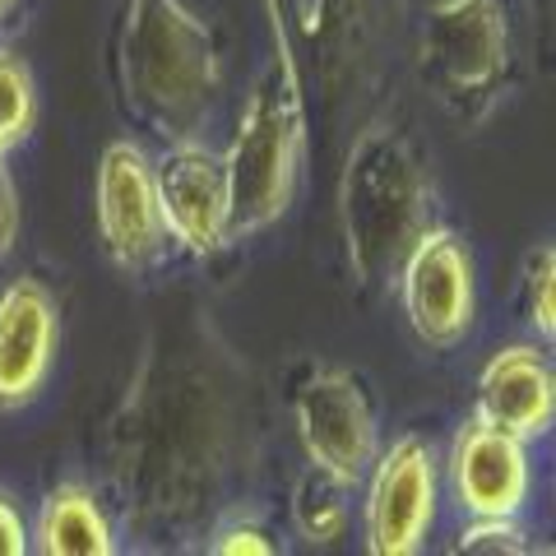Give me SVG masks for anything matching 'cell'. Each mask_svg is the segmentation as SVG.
<instances>
[{
	"instance_id": "4",
	"label": "cell",
	"mask_w": 556,
	"mask_h": 556,
	"mask_svg": "<svg viewBox=\"0 0 556 556\" xmlns=\"http://www.w3.org/2000/svg\"><path fill=\"white\" fill-rule=\"evenodd\" d=\"M510 65L501 0H437L422 24V75L441 102H486Z\"/></svg>"
},
{
	"instance_id": "6",
	"label": "cell",
	"mask_w": 556,
	"mask_h": 556,
	"mask_svg": "<svg viewBox=\"0 0 556 556\" xmlns=\"http://www.w3.org/2000/svg\"><path fill=\"white\" fill-rule=\"evenodd\" d=\"M153 186H159L163 228L190 255H214L232 241V195L223 153L195 139H172L167 153L153 163Z\"/></svg>"
},
{
	"instance_id": "7",
	"label": "cell",
	"mask_w": 556,
	"mask_h": 556,
	"mask_svg": "<svg viewBox=\"0 0 556 556\" xmlns=\"http://www.w3.org/2000/svg\"><path fill=\"white\" fill-rule=\"evenodd\" d=\"M98 232L121 269H149L167 247L149 153L116 139L98 163Z\"/></svg>"
},
{
	"instance_id": "18",
	"label": "cell",
	"mask_w": 556,
	"mask_h": 556,
	"mask_svg": "<svg viewBox=\"0 0 556 556\" xmlns=\"http://www.w3.org/2000/svg\"><path fill=\"white\" fill-rule=\"evenodd\" d=\"M14 241H20V190H14V177L0 159V260L14 251Z\"/></svg>"
},
{
	"instance_id": "9",
	"label": "cell",
	"mask_w": 556,
	"mask_h": 556,
	"mask_svg": "<svg viewBox=\"0 0 556 556\" xmlns=\"http://www.w3.org/2000/svg\"><path fill=\"white\" fill-rule=\"evenodd\" d=\"M298 431L311 464L334 468L348 482H357L376 459V413L353 371L325 367L306 380L298 394Z\"/></svg>"
},
{
	"instance_id": "14",
	"label": "cell",
	"mask_w": 556,
	"mask_h": 556,
	"mask_svg": "<svg viewBox=\"0 0 556 556\" xmlns=\"http://www.w3.org/2000/svg\"><path fill=\"white\" fill-rule=\"evenodd\" d=\"M357 482L339 478L334 468L325 464H311L302 482H298V496H292V519H298V529L311 538V543H334L343 538L348 529V492H353Z\"/></svg>"
},
{
	"instance_id": "12",
	"label": "cell",
	"mask_w": 556,
	"mask_h": 556,
	"mask_svg": "<svg viewBox=\"0 0 556 556\" xmlns=\"http://www.w3.org/2000/svg\"><path fill=\"white\" fill-rule=\"evenodd\" d=\"M478 413L486 422L506 427L519 441H538L552 431L556 413V380L547 353L538 343H510L482 367L478 380Z\"/></svg>"
},
{
	"instance_id": "10",
	"label": "cell",
	"mask_w": 556,
	"mask_h": 556,
	"mask_svg": "<svg viewBox=\"0 0 556 556\" xmlns=\"http://www.w3.org/2000/svg\"><path fill=\"white\" fill-rule=\"evenodd\" d=\"M61 343L56 298L38 278H14L0 292V408H24L42 390Z\"/></svg>"
},
{
	"instance_id": "11",
	"label": "cell",
	"mask_w": 556,
	"mask_h": 556,
	"mask_svg": "<svg viewBox=\"0 0 556 556\" xmlns=\"http://www.w3.org/2000/svg\"><path fill=\"white\" fill-rule=\"evenodd\" d=\"M450 482L468 515H519L529 496V455L525 441L506 427L468 417L450 450Z\"/></svg>"
},
{
	"instance_id": "19",
	"label": "cell",
	"mask_w": 556,
	"mask_h": 556,
	"mask_svg": "<svg viewBox=\"0 0 556 556\" xmlns=\"http://www.w3.org/2000/svg\"><path fill=\"white\" fill-rule=\"evenodd\" d=\"M28 552V529L24 515L14 506L10 492H0V556H24Z\"/></svg>"
},
{
	"instance_id": "17",
	"label": "cell",
	"mask_w": 556,
	"mask_h": 556,
	"mask_svg": "<svg viewBox=\"0 0 556 556\" xmlns=\"http://www.w3.org/2000/svg\"><path fill=\"white\" fill-rule=\"evenodd\" d=\"M529 320L552 343L556 334V251L538 247L529 255Z\"/></svg>"
},
{
	"instance_id": "20",
	"label": "cell",
	"mask_w": 556,
	"mask_h": 556,
	"mask_svg": "<svg viewBox=\"0 0 556 556\" xmlns=\"http://www.w3.org/2000/svg\"><path fill=\"white\" fill-rule=\"evenodd\" d=\"M218 556H237V552H251V556H269L274 543L260 529H228V533H218V543H214Z\"/></svg>"
},
{
	"instance_id": "8",
	"label": "cell",
	"mask_w": 556,
	"mask_h": 556,
	"mask_svg": "<svg viewBox=\"0 0 556 556\" xmlns=\"http://www.w3.org/2000/svg\"><path fill=\"white\" fill-rule=\"evenodd\" d=\"M371 464L367 547L376 556H408L437 525V459L417 437H404L390 445L386 459Z\"/></svg>"
},
{
	"instance_id": "5",
	"label": "cell",
	"mask_w": 556,
	"mask_h": 556,
	"mask_svg": "<svg viewBox=\"0 0 556 556\" xmlns=\"http://www.w3.org/2000/svg\"><path fill=\"white\" fill-rule=\"evenodd\" d=\"M399 292L413 334L431 348H455L473 329V260L450 228H427L399 265Z\"/></svg>"
},
{
	"instance_id": "2",
	"label": "cell",
	"mask_w": 556,
	"mask_h": 556,
	"mask_svg": "<svg viewBox=\"0 0 556 556\" xmlns=\"http://www.w3.org/2000/svg\"><path fill=\"white\" fill-rule=\"evenodd\" d=\"M343 237L362 283H390L431 228V181L413 144L390 126H371L343 167Z\"/></svg>"
},
{
	"instance_id": "16",
	"label": "cell",
	"mask_w": 556,
	"mask_h": 556,
	"mask_svg": "<svg viewBox=\"0 0 556 556\" xmlns=\"http://www.w3.org/2000/svg\"><path fill=\"white\" fill-rule=\"evenodd\" d=\"M455 552H468V556H519L529 552L525 543V529L515 525V515H473V525L459 533Z\"/></svg>"
},
{
	"instance_id": "1",
	"label": "cell",
	"mask_w": 556,
	"mask_h": 556,
	"mask_svg": "<svg viewBox=\"0 0 556 556\" xmlns=\"http://www.w3.org/2000/svg\"><path fill=\"white\" fill-rule=\"evenodd\" d=\"M121 98L163 139H190L218 98V51L181 0H130L116 42Z\"/></svg>"
},
{
	"instance_id": "13",
	"label": "cell",
	"mask_w": 556,
	"mask_h": 556,
	"mask_svg": "<svg viewBox=\"0 0 556 556\" xmlns=\"http://www.w3.org/2000/svg\"><path fill=\"white\" fill-rule=\"evenodd\" d=\"M38 547L42 556H108L112 552V525L89 486L61 482L47 492L38 515Z\"/></svg>"
},
{
	"instance_id": "3",
	"label": "cell",
	"mask_w": 556,
	"mask_h": 556,
	"mask_svg": "<svg viewBox=\"0 0 556 556\" xmlns=\"http://www.w3.org/2000/svg\"><path fill=\"white\" fill-rule=\"evenodd\" d=\"M302 139L306 130H302L298 84H292V75H283V84L265 79L251 93L247 112H241L232 149L223 153L228 195H232V223H228L232 241L283 218L302 172Z\"/></svg>"
},
{
	"instance_id": "15",
	"label": "cell",
	"mask_w": 556,
	"mask_h": 556,
	"mask_svg": "<svg viewBox=\"0 0 556 556\" xmlns=\"http://www.w3.org/2000/svg\"><path fill=\"white\" fill-rule=\"evenodd\" d=\"M33 121H38V93H33V75L14 51H0V159L24 144Z\"/></svg>"
},
{
	"instance_id": "21",
	"label": "cell",
	"mask_w": 556,
	"mask_h": 556,
	"mask_svg": "<svg viewBox=\"0 0 556 556\" xmlns=\"http://www.w3.org/2000/svg\"><path fill=\"white\" fill-rule=\"evenodd\" d=\"M14 5H20V0H0V20H5V14H10Z\"/></svg>"
}]
</instances>
